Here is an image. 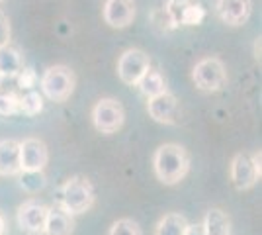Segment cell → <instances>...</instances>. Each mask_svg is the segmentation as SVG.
I'll use <instances>...</instances> for the list:
<instances>
[{
  "label": "cell",
  "mask_w": 262,
  "mask_h": 235,
  "mask_svg": "<svg viewBox=\"0 0 262 235\" xmlns=\"http://www.w3.org/2000/svg\"><path fill=\"white\" fill-rule=\"evenodd\" d=\"M153 168L163 184H178L190 170V155L178 143H164L153 155Z\"/></svg>",
  "instance_id": "1"
},
{
  "label": "cell",
  "mask_w": 262,
  "mask_h": 235,
  "mask_svg": "<svg viewBox=\"0 0 262 235\" xmlns=\"http://www.w3.org/2000/svg\"><path fill=\"white\" fill-rule=\"evenodd\" d=\"M94 186L92 182L82 177H71L67 179L61 188H59V196H57V204L67 210L71 216H78V213L88 212L92 206H94Z\"/></svg>",
  "instance_id": "2"
},
{
  "label": "cell",
  "mask_w": 262,
  "mask_h": 235,
  "mask_svg": "<svg viewBox=\"0 0 262 235\" xmlns=\"http://www.w3.org/2000/svg\"><path fill=\"white\" fill-rule=\"evenodd\" d=\"M77 87V77L67 65H53L41 77V90L53 102H65L71 98Z\"/></svg>",
  "instance_id": "3"
},
{
  "label": "cell",
  "mask_w": 262,
  "mask_h": 235,
  "mask_svg": "<svg viewBox=\"0 0 262 235\" xmlns=\"http://www.w3.org/2000/svg\"><path fill=\"white\" fill-rule=\"evenodd\" d=\"M192 80L202 92H217L227 84V71L217 57H206L198 61L192 71Z\"/></svg>",
  "instance_id": "4"
},
{
  "label": "cell",
  "mask_w": 262,
  "mask_h": 235,
  "mask_svg": "<svg viewBox=\"0 0 262 235\" xmlns=\"http://www.w3.org/2000/svg\"><path fill=\"white\" fill-rule=\"evenodd\" d=\"M231 180L237 190H251L260 180V151L237 153L231 161Z\"/></svg>",
  "instance_id": "5"
},
{
  "label": "cell",
  "mask_w": 262,
  "mask_h": 235,
  "mask_svg": "<svg viewBox=\"0 0 262 235\" xmlns=\"http://www.w3.org/2000/svg\"><path fill=\"white\" fill-rule=\"evenodd\" d=\"M125 122V112L120 100L116 98H100L92 108V123L100 134H116Z\"/></svg>",
  "instance_id": "6"
},
{
  "label": "cell",
  "mask_w": 262,
  "mask_h": 235,
  "mask_svg": "<svg viewBox=\"0 0 262 235\" xmlns=\"http://www.w3.org/2000/svg\"><path fill=\"white\" fill-rule=\"evenodd\" d=\"M151 67V57L143 49H127L118 61V77L127 87H137L139 78Z\"/></svg>",
  "instance_id": "7"
},
{
  "label": "cell",
  "mask_w": 262,
  "mask_h": 235,
  "mask_svg": "<svg viewBox=\"0 0 262 235\" xmlns=\"http://www.w3.org/2000/svg\"><path fill=\"white\" fill-rule=\"evenodd\" d=\"M47 210H49V206H45L43 202L35 200V198L26 200L16 213L20 229L28 235H43Z\"/></svg>",
  "instance_id": "8"
},
{
  "label": "cell",
  "mask_w": 262,
  "mask_h": 235,
  "mask_svg": "<svg viewBox=\"0 0 262 235\" xmlns=\"http://www.w3.org/2000/svg\"><path fill=\"white\" fill-rule=\"evenodd\" d=\"M147 112L155 122L166 123V125H174L180 122V104L174 94H170L168 90H164L157 96H151L147 100Z\"/></svg>",
  "instance_id": "9"
},
{
  "label": "cell",
  "mask_w": 262,
  "mask_h": 235,
  "mask_svg": "<svg viewBox=\"0 0 262 235\" xmlns=\"http://www.w3.org/2000/svg\"><path fill=\"white\" fill-rule=\"evenodd\" d=\"M49 161V151L41 139L37 137H28L20 143V165L22 170L35 173V170H43Z\"/></svg>",
  "instance_id": "10"
},
{
  "label": "cell",
  "mask_w": 262,
  "mask_h": 235,
  "mask_svg": "<svg viewBox=\"0 0 262 235\" xmlns=\"http://www.w3.org/2000/svg\"><path fill=\"white\" fill-rule=\"evenodd\" d=\"M215 12L221 22L235 28V26H243L249 20L252 12V2L251 0H217Z\"/></svg>",
  "instance_id": "11"
},
{
  "label": "cell",
  "mask_w": 262,
  "mask_h": 235,
  "mask_svg": "<svg viewBox=\"0 0 262 235\" xmlns=\"http://www.w3.org/2000/svg\"><path fill=\"white\" fill-rule=\"evenodd\" d=\"M104 20L112 28H127L135 20V2L133 0H106Z\"/></svg>",
  "instance_id": "12"
},
{
  "label": "cell",
  "mask_w": 262,
  "mask_h": 235,
  "mask_svg": "<svg viewBox=\"0 0 262 235\" xmlns=\"http://www.w3.org/2000/svg\"><path fill=\"white\" fill-rule=\"evenodd\" d=\"M20 173H22L20 141L2 139L0 141V177H18Z\"/></svg>",
  "instance_id": "13"
},
{
  "label": "cell",
  "mask_w": 262,
  "mask_h": 235,
  "mask_svg": "<svg viewBox=\"0 0 262 235\" xmlns=\"http://www.w3.org/2000/svg\"><path fill=\"white\" fill-rule=\"evenodd\" d=\"M75 231V220L73 216L63 210L59 204L51 206L47 210V218H45L43 235H73Z\"/></svg>",
  "instance_id": "14"
},
{
  "label": "cell",
  "mask_w": 262,
  "mask_h": 235,
  "mask_svg": "<svg viewBox=\"0 0 262 235\" xmlns=\"http://www.w3.org/2000/svg\"><path fill=\"white\" fill-rule=\"evenodd\" d=\"M24 69V55L18 47L6 44L0 47V77H18Z\"/></svg>",
  "instance_id": "15"
},
{
  "label": "cell",
  "mask_w": 262,
  "mask_h": 235,
  "mask_svg": "<svg viewBox=\"0 0 262 235\" xmlns=\"http://www.w3.org/2000/svg\"><path fill=\"white\" fill-rule=\"evenodd\" d=\"M202 225H204V233L206 235H231L229 216L223 210H219V208L208 210Z\"/></svg>",
  "instance_id": "16"
},
{
  "label": "cell",
  "mask_w": 262,
  "mask_h": 235,
  "mask_svg": "<svg viewBox=\"0 0 262 235\" xmlns=\"http://www.w3.org/2000/svg\"><path fill=\"white\" fill-rule=\"evenodd\" d=\"M137 87L141 90V94H145L147 98H151V96H157V94H161V92L166 90V82H164V77L161 75V71L149 67L145 71V75L139 78Z\"/></svg>",
  "instance_id": "17"
},
{
  "label": "cell",
  "mask_w": 262,
  "mask_h": 235,
  "mask_svg": "<svg viewBox=\"0 0 262 235\" xmlns=\"http://www.w3.org/2000/svg\"><path fill=\"white\" fill-rule=\"evenodd\" d=\"M188 227V220L182 213H166L155 227V235H184Z\"/></svg>",
  "instance_id": "18"
},
{
  "label": "cell",
  "mask_w": 262,
  "mask_h": 235,
  "mask_svg": "<svg viewBox=\"0 0 262 235\" xmlns=\"http://www.w3.org/2000/svg\"><path fill=\"white\" fill-rule=\"evenodd\" d=\"M43 110V98L39 92L28 90L24 96H20V114L26 116H37Z\"/></svg>",
  "instance_id": "19"
},
{
  "label": "cell",
  "mask_w": 262,
  "mask_h": 235,
  "mask_svg": "<svg viewBox=\"0 0 262 235\" xmlns=\"http://www.w3.org/2000/svg\"><path fill=\"white\" fill-rule=\"evenodd\" d=\"M20 184L28 192H39L45 186V177H43V170H35V173H28V170H22L20 173Z\"/></svg>",
  "instance_id": "20"
},
{
  "label": "cell",
  "mask_w": 262,
  "mask_h": 235,
  "mask_svg": "<svg viewBox=\"0 0 262 235\" xmlns=\"http://www.w3.org/2000/svg\"><path fill=\"white\" fill-rule=\"evenodd\" d=\"M108 235H143V233H141V227H139V224L135 220L121 218V220L112 224Z\"/></svg>",
  "instance_id": "21"
},
{
  "label": "cell",
  "mask_w": 262,
  "mask_h": 235,
  "mask_svg": "<svg viewBox=\"0 0 262 235\" xmlns=\"http://www.w3.org/2000/svg\"><path fill=\"white\" fill-rule=\"evenodd\" d=\"M20 114V96H16L14 92L0 94V116H16Z\"/></svg>",
  "instance_id": "22"
},
{
  "label": "cell",
  "mask_w": 262,
  "mask_h": 235,
  "mask_svg": "<svg viewBox=\"0 0 262 235\" xmlns=\"http://www.w3.org/2000/svg\"><path fill=\"white\" fill-rule=\"evenodd\" d=\"M18 82H20V89L24 90H32L37 82V75L33 69H26L24 67L20 73H18Z\"/></svg>",
  "instance_id": "23"
},
{
  "label": "cell",
  "mask_w": 262,
  "mask_h": 235,
  "mask_svg": "<svg viewBox=\"0 0 262 235\" xmlns=\"http://www.w3.org/2000/svg\"><path fill=\"white\" fill-rule=\"evenodd\" d=\"M10 20L4 12L0 10V47L6 44H10Z\"/></svg>",
  "instance_id": "24"
},
{
  "label": "cell",
  "mask_w": 262,
  "mask_h": 235,
  "mask_svg": "<svg viewBox=\"0 0 262 235\" xmlns=\"http://www.w3.org/2000/svg\"><path fill=\"white\" fill-rule=\"evenodd\" d=\"M184 235H206L204 233V225L202 224H188Z\"/></svg>",
  "instance_id": "25"
},
{
  "label": "cell",
  "mask_w": 262,
  "mask_h": 235,
  "mask_svg": "<svg viewBox=\"0 0 262 235\" xmlns=\"http://www.w3.org/2000/svg\"><path fill=\"white\" fill-rule=\"evenodd\" d=\"M0 235H6V220H4L2 212H0Z\"/></svg>",
  "instance_id": "26"
},
{
  "label": "cell",
  "mask_w": 262,
  "mask_h": 235,
  "mask_svg": "<svg viewBox=\"0 0 262 235\" xmlns=\"http://www.w3.org/2000/svg\"><path fill=\"white\" fill-rule=\"evenodd\" d=\"M0 82H2V77H0Z\"/></svg>",
  "instance_id": "27"
},
{
  "label": "cell",
  "mask_w": 262,
  "mask_h": 235,
  "mask_svg": "<svg viewBox=\"0 0 262 235\" xmlns=\"http://www.w3.org/2000/svg\"><path fill=\"white\" fill-rule=\"evenodd\" d=\"M0 2H4V0H0Z\"/></svg>",
  "instance_id": "28"
}]
</instances>
